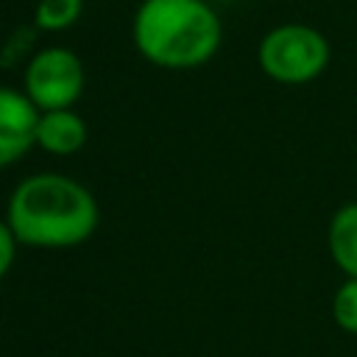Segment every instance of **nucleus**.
I'll return each mask as SVG.
<instances>
[{
  "instance_id": "obj_7",
  "label": "nucleus",
  "mask_w": 357,
  "mask_h": 357,
  "mask_svg": "<svg viewBox=\"0 0 357 357\" xmlns=\"http://www.w3.org/2000/svg\"><path fill=\"white\" fill-rule=\"evenodd\" d=\"M326 248L343 276L357 279V201L340 204L326 226Z\"/></svg>"
},
{
  "instance_id": "obj_2",
  "label": "nucleus",
  "mask_w": 357,
  "mask_h": 357,
  "mask_svg": "<svg viewBox=\"0 0 357 357\" xmlns=\"http://www.w3.org/2000/svg\"><path fill=\"white\" fill-rule=\"evenodd\" d=\"M137 53L159 70H198L223 45V20L212 0H142L131 17Z\"/></svg>"
},
{
  "instance_id": "obj_8",
  "label": "nucleus",
  "mask_w": 357,
  "mask_h": 357,
  "mask_svg": "<svg viewBox=\"0 0 357 357\" xmlns=\"http://www.w3.org/2000/svg\"><path fill=\"white\" fill-rule=\"evenodd\" d=\"M84 14V0H36L33 25L42 33H61L73 28Z\"/></svg>"
},
{
  "instance_id": "obj_5",
  "label": "nucleus",
  "mask_w": 357,
  "mask_h": 357,
  "mask_svg": "<svg viewBox=\"0 0 357 357\" xmlns=\"http://www.w3.org/2000/svg\"><path fill=\"white\" fill-rule=\"evenodd\" d=\"M39 109L22 92V86L0 84V170L17 165L31 148H36Z\"/></svg>"
},
{
  "instance_id": "obj_10",
  "label": "nucleus",
  "mask_w": 357,
  "mask_h": 357,
  "mask_svg": "<svg viewBox=\"0 0 357 357\" xmlns=\"http://www.w3.org/2000/svg\"><path fill=\"white\" fill-rule=\"evenodd\" d=\"M332 321L340 332L357 335V279L346 276L332 293Z\"/></svg>"
},
{
  "instance_id": "obj_4",
  "label": "nucleus",
  "mask_w": 357,
  "mask_h": 357,
  "mask_svg": "<svg viewBox=\"0 0 357 357\" xmlns=\"http://www.w3.org/2000/svg\"><path fill=\"white\" fill-rule=\"evenodd\" d=\"M86 89L81 56L64 45H42L22 67V92L39 112L70 109Z\"/></svg>"
},
{
  "instance_id": "obj_11",
  "label": "nucleus",
  "mask_w": 357,
  "mask_h": 357,
  "mask_svg": "<svg viewBox=\"0 0 357 357\" xmlns=\"http://www.w3.org/2000/svg\"><path fill=\"white\" fill-rule=\"evenodd\" d=\"M17 251H20V240H17L14 229L8 226V220L0 218V279H6L8 271L14 268Z\"/></svg>"
},
{
  "instance_id": "obj_3",
  "label": "nucleus",
  "mask_w": 357,
  "mask_h": 357,
  "mask_svg": "<svg viewBox=\"0 0 357 357\" xmlns=\"http://www.w3.org/2000/svg\"><path fill=\"white\" fill-rule=\"evenodd\" d=\"M332 59L329 39L307 22H282L262 33L257 64L265 78L282 86H304L318 81Z\"/></svg>"
},
{
  "instance_id": "obj_12",
  "label": "nucleus",
  "mask_w": 357,
  "mask_h": 357,
  "mask_svg": "<svg viewBox=\"0 0 357 357\" xmlns=\"http://www.w3.org/2000/svg\"><path fill=\"white\" fill-rule=\"evenodd\" d=\"M212 3H231V0H212Z\"/></svg>"
},
{
  "instance_id": "obj_6",
  "label": "nucleus",
  "mask_w": 357,
  "mask_h": 357,
  "mask_svg": "<svg viewBox=\"0 0 357 357\" xmlns=\"http://www.w3.org/2000/svg\"><path fill=\"white\" fill-rule=\"evenodd\" d=\"M89 139L86 120L70 109H47L39 112L36 120V148H42L50 156H75Z\"/></svg>"
},
{
  "instance_id": "obj_1",
  "label": "nucleus",
  "mask_w": 357,
  "mask_h": 357,
  "mask_svg": "<svg viewBox=\"0 0 357 357\" xmlns=\"http://www.w3.org/2000/svg\"><path fill=\"white\" fill-rule=\"evenodd\" d=\"M6 220L20 245L61 251L84 245L95 234L100 206L92 190L67 173H31L14 184Z\"/></svg>"
},
{
  "instance_id": "obj_9",
  "label": "nucleus",
  "mask_w": 357,
  "mask_h": 357,
  "mask_svg": "<svg viewBox=\"0 0 357 357\" xmlns=\"http://www.w3.org/2000/svg\"><path fill=\"white\" fill-rule=\"evenodd\" d=\"M39 28L31 22V25H20V28H14L6 39H3V45H0V67L3 70H22L25 64H28V59L42 47L39 45Z\"/></svg>"
}]
</instances>
